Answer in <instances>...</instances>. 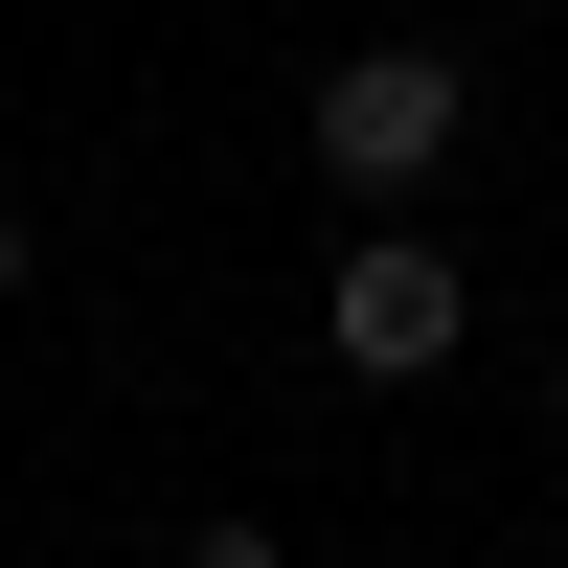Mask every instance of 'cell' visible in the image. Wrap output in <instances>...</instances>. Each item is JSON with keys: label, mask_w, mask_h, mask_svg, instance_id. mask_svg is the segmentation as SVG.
Returning a JSON list of instances; mask_svg holds the SVG:
<instances>
[{"label": "cell", "mask_w": 568, "mask_h": 568, "mask_svg": "<svg viewBox=\"0 0 568 568\" xmlns=\"http://www.w3.org/2000/svg\"><path fill=\"white\" fill-rule=\"evenodd\" d=\"M160 568H296V546H273V524H182Z\"/></svg>", "instance_id": "obj_3"}, {"label": "cell", "mask_w": 568, "mask_h": 568, "mask_svg": "<svg viewBox=\"0 0 568 568\" xmlns=\"http://www.w3.org/2000/svg\"><path fill=\"white\" fill-rule=\"evenodd\" d=\"M318 342H342L364 387H433V364L478 342V273L433 251V205H387V227H342V251H318Z\"/></svg>", "instance_id": "obj_2"}, {"label": "cell", "mask_w": 568, "mask_h": 568, "mask_svg": "<svg viewBox=\"0 0 568 568\" xmlns=\"http://www.w3.org/2000/svg\"><path fill=\"white\" fill-rule=\"evenodd\" d=\"M296 160L342 182L364 227H387V205H433V182L478 160V69H455V45H342V69L296 91Z\"/></svg>", "instance_id": "obj_1"}, {"label": "cell", "mask_w": 568, "mask_h": 568, "mask_svg": "<svg viewBox=\"0 0 568 568\" xmlns=\"http://www.w3.org/2000/svg\"><path fill=\"white\" fill-rule=\"evenodd\" d=\"M0 318H23V205H0Z\"/></svg>", "instance_id": "obj_4"}]
</instances>
